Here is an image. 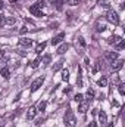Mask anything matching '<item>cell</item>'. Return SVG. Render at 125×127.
Wrapping results in <instances>:
<instances>
[{"label":"cell","mask_w":125,"mask_h":127,"mask_svg":"<svg viewBox=\"0 0 125 127\" xmlns=\"http://www.w3.org/2000/svg\"><path fill=\"white\" fill-rule=\"evenodd\" d=\"M63 121H65V126L66 127H75L77 124V120H75V115L72 112V109H68L65 117H63Z\"/></svg>","instance_id":"1"},{"label":"cell","mask_w":125,"mask_h":127,"mask_svg":"<svg viewBox=\"0 0 125 127\" xmlns=\"http://www.w3.org/2000/svg\"><path fill=\"white\" fill-rule=\"evenodd\" d=\"M106 19L110 22V24H113V25H119V15L115 12V10H107V13H106Z\"/></svg>","instance_id":"2"},{"label":"cell","mask_w":125,"mask_h":127,"mask_svg":"<svg viewBox=\"0 0 125 127\" xmlns=\"http://www.w3.org/2000/svg\"><path fill=\"white\" fill-rule=\"evenodd\" d=\"M43 83H44V77H38V78H35L34 81L31 83V92H37L41 86H43Z\"/></svg>","instance_id":"3"},{"label":"cell","mask_w":125,"mask_h":127,"mask_svg":"<svg viewBox=\"0 0 125 127\" xmlns=\"http://www.w3.org/2000/svg\"><path fill=\"white\" fill-rule=\"evenodd\" d=\"M88 105H90V102H87L85 99H83L80 103H78V111L81 112V114H84V112H87V109H88Z\"/></svg>","instance_id":"4"},{"label":"cell","mask_w":125,"mask_h":127,"mask_svg":"<svg viewBox=\"0 0 125 127\" xmlns=\"http://www.w3.org/2000/svg\"><path fill=\"white\" fill-rule=\"evenodd\" d=\"M124 59H116V61H113L112 62V69L113 71H119V69H122L124 68Z\"/></svg>","instance_id":"5"},{"label":"cell","mask_w":125,"mask_h":127,"mask_svg":"<svg viewBox=\"0 0 125 127\" xmlns=\"http://www.w3.org/2000/svg\"><path fill=\"white\" fill-rule=\"evenodd\" d=\"M104 58H106V61H107V62L112 64L113 61H116V59H118V52H106Z\"/></svg>","instance_id":"6"},{"label":"cell","mask_w":125,"mask_h":127,"mask_svg":"<svg viewBox=\"0 0 125 127\" xmlns=\"http://www.w3.org/2000/svg\"><path fill=\"white\" fill-rule=\"evenodd\" d=\"M63 38H65V32H59L58 35H55V37L52 38V41H50V43H52L53 46H56V44H59V43L62 41Z\"/></svg>","instance_id":"7"},{"label":"cell","mask_w":125,"mask_h":127,"mask_svg":"<svg viewBox=\"0 0 125 127\" xmlns=\"http://www.w3.org/2000/svg\"><path fill=\"white\" fill-rule=\"evenodd\" d=\"M30 12H31L32 15H35V16H44V15H43V12H41L35 4H31V6H30Z\"/></svg>","instance_id":"8"},{"label":"cell","mask_w":125,"mask_h":127,"mask_svg":"<svg viewBox=\"0 0 125 127\" xmlns=\"http://www.w3.org/2000/svg\"><path fill=\"white\" fill-rule=\"evenodd\" d=\"M19 44L24 46V47H30L32 44V40L31 38H27V37H22V38H19Z\"/></svg>","instance_id":"9"},{"label":"cell","mask_w":125,"mask_h":127,"mask_svg":"<svg viewBox=\"0 0 125 127\" xmlns=\"http://www.w3.org/2000/svg\"><path fill=\"white\" fill-rule=\"evenodd\" d=\"M35 112H37V108L35 106H30L28 111H27V120H32L35 117Z\"/></svg>","instance_id":"10"},{"label":"cell","mask_w":125,"mask_h":127,"mask_svg":"<svg viewBox=\"0 0 125 127\" xmlns=\"http://www.w3.org/2000/svg\"><path fill=\"white\" fill-rule=\"evenodd\" d=\"M121 38H122L121 35H112V37H109V38H107V43H109V44H113V46H115V44H116V43H118V41H119Z\"/></svg>","instance_id":"11"},{"label":"cell","mask_w":125,"mask_h":127,"mask_svg":"<svg viewBox=\"0 0 125 127\" xmlns=\"http://www.w3.org/2000/svg\"><path fill=\"white\" fill-rule=\"evenodd\" d=\"M99 121L102 123V126H104V124L107 123V115H106L103 111H100V112H99Z\"/></svg>","instance_id":"12"},{"label":"cell","mask_w":125,"mask_h":127,"mask_svg":"<svg viewBox=\"0 0 125 127\" xmlns=\"http://www.w3.org/2000/svg\"><path fill=\"white\" fill-rule=\"evenodd\" d=\"M68 49H69V44H68V43H62V44L58 47V53H59V55H63Z\"/></svg>","instance_id":"13"},{"label":"cell","mask_w":125,"mask_h":127,"mask_svg":"<svg viewBox=\"0 0 125 127\" xmlns=\"http://www.w3.org/2000/svg\"><path fill=\"white\" fill-rule=\"evenodd\" d=\"M63 1L65 0H49V3L50 4H56V7H58V10H62V4H63Z\"/></svg>","instance_id":"14"},{"label":"cell","mask_w":125,"mask_h":127,"mask_svg":"<svg viewBox=\"0 0 125 127\" xmlns=\"http://www.w3.org/2000/svg\"><path fill=\"white\" fill-rule=\"evenodd\" d=\"M94 95H96V93H94L93 89H88L87 93H85V100H87V102H91V100L94 99Z\"/></svg>","instance_id":"15"},{"label":"cell","mask_w":125,"mask_h":127,"mask_svg":"<svg viewBox=\"0 0 125 127\" xmlns=\"http://www.w3.org/2000/svg\"><path fill=\"white\" fill-rule=\"evenodd\" d=\"M46 46H47V43H46V41H43V43H38V44L35 46V52L40 55V53H41V52L46 49Z\"/></svg>","instance_id":"16"},{"label":"cell","mask_w":125,"mask_h":127,"mask_svg":"<svg viewBox=\"0 0 125 127\" xmlns=\"http://www.w3.org/2000/svg\"><path fill=\"white\" fill-rule=\"evenodd\" d=\"M0 75H1L3 78H9V77H10V71H9V68H1V69H0Z\"/></svg>","instance_id":"17"},{"label":"cell","mask_w":125,"mask_h":127,"mask_svg":"<svg viewBox=\"0 0 125 127\" xmlns=\"http://www.w3.org/2000/svg\"><path fill=\"white\" fill-rule=\"evenodd\" d=\"M97 84H99L100 87H106V86H107V78H106V77H102V78L97 81Z\"/></svg>","instance_id":"18"},{"label":"cell","mask_w":125,"mask_h":127,"mask_svg":"<svg viewBox=\"0 0 125 127\" xmlns=\"http://www.w3.org/2000/svg\"><path fill=\"white\" fill-rule=\"evenodd\" d=\"M115 47H116L118 50H121V49H124V47H125V40H124V38H121V40H119V41H118V43L115 44Z\"/></svg>","instance_id":"19"},{"label":"cell","mask_w":125,"mask_h":127,"mask_svg":"<svg viewBox=\"0 0 125 127\" xmlns=\"http://www.w3.org/2000/svg\"><path fill=\"white\" fill-rule=\"evenodd\" d=\"M40 62H41V58L38 56V58H35V59H34L31 64H30V65H31V68H37V66L40 65Z\"/></svg>","instance_id":"20"},{"label":"cell","mask_w":125,"mask_h":127,"mask_svg":"<svg viewBox=\"0 0 125 127\" xmlns=\"http://www.w3.org/2000/svg\"><path fill=\"white\" fill-rule=\"evenodd\" d=\"M77 83H78V87L83 86V80H81V68L78 66V77H77Z\"/></svg>","instance_id":"21"},{"label":"cell","mask_w":125,"mask_h":127,"mask_svg":"<svg viewBox=\"0 0 125 127\" xmlns=\"http://www.w3.org/2000/svg\"><path fill=\"white\" fill-rule=\"evenodd\" d=\"M46 106H47V102H46V100H41V102H40V105H38V111H40V112H43V111L46 109Z\"/></svg>","instance_id":"22"},{"label":"cell","mask_w":125,"mask_h":127,"mask_svg":"<svg viewBox=\"0 0 125 127\" xmlns=\"http://www.w3.org/2000/svg\"><path fill=\"white\" fill-rule=\"evenodd\" d=\"M62 80L63 81H68L69 80V71L68 69H63L62 71Z\"/></svg>","instance_id":"23"},{"label":"cell","mask_w":125,"mask_h":127,"mask_svg":"<svg viewBox=\"0 0 125 127\" xmlns=\"http://www.w3.org/2000/svg\"><path fill=\"white\" fill-rule=\"evenodd\" d=\"M35 6H37L38 9H41V7H44V6H47V4H46L44 0H37V1H35Z\"/></svg>","instance_id":"24"},{"label":"cell","mask_w":125,"mask_h":127,"mask_svg":"<svg viewBox=\"0 0 125 127\" xmlns=\"http://www.w3.org/2000/svg\"><path fill=\"white\" fill-rule=\"evenodd\" d=\"M62 66H63V62L62 61H59V62H56L55 65H53V71H59Z\"/></svg>","instance_id":"25"},{"label":"cell","mask_w":125,"mask_h":127,"mask_svg":"<svg viewBox=\"0 0 125 127\" xmlns=\"http://www.w3.org/2000/svg\"><path fill=\"white\" fill-rule=\"evenodd\" d=\"M16 22V19L13 18V16H6V24H10V25H13Z\"/></svg>","instance_id":"26"},{"label":"cell","mask_w":125,"mask_h":127,"mask_svg":"<svg viewBox=\"0 0 125 127\" xmlns=\"http://www.w3.org/2000/svg\"><path fill=\"white\" fill-rule=\"evenodd\" d=\"M99 4L102 6V7H109L110 4H109V0H99Z\"/></svg>","instance_id":"27"},{"label":"cell","mask_w":125,"mask_h":127,"mask_svg":"<svg viewBox=\"0 0 125 127\" xmlns=\"http://www.w3.org/2000/svg\"><path fill=\"white\" fill-rule=\"evenodd\" d=\"M6 25V15H0V27H4Z\"/></svg>","instance_id":"28"},{"label":"cell","mask_w":125,"mask_h":127,"mask_svg":"<svg viewBox=\"0 0 125 127\" xmlns=\"http://www.w3.org/2000/svg\"><path fill=\"white\" fill-rule=\"evenodd\" d=\"M74 99H75V102H77V103H80V102L84 99V96L81 95V93H78V95H75V97H74Z\"/></svg>","instance_id":"29"},{"label":"cell","mask_w":125,"mask_h":127,"mask_svg":"<svg viewBox=\"0 0 125 127\" xmlns=\"http://www.w3.org/2000/svg\"><path fill=\"white\" fill-rule=\"evenodd\" d=\"M118 90H119V93H121V95H122V96L125 95V86H124V84H122V83H121V84L118 86Z\"/></svg>","instance_id":"30"},{"label":"cell","mask_w":125,"mask_h":127,"mask_svg":"<svg viewBox=\"0 0 125 127\" xmlns=\"http://www.w3.org/2000/svg\"><path fill=\"white\" fill-rule=\"evenodd\" d=\"M50 59H52V58H50V55H46L41 61H43V64H44V65H47V64L50 62Z\"/></svg>","instance_id":"31"},{"label":"cell","mask_w":125,"mask_h":127,"mask_svg":"<svg viewBox=\"0 0 125 127\" xmlns=\"http://www.w3.org/2000/svg\"><path fill=\"white\" fill-rule=\"evenodd\" d=\"M80 3V0H68V4H71V6H77Z\"/></svg>","instance_id":"32"},{"label":"cell","mask_w":125,"mask_h":127,"mask_svg":"<svg viewBox=\"0 0 125 127\" xmlns=\"http://www.w3.org/2000/svg\"><path fill=\"white\" fill-rule=\"evenodd\" d=\"M78 41H80V44H81L83 47H85V40H84V37H78Z\"/></svg>","instance_id":"33"},{"label":"cell","mask_w":125,"mask_h":127,"mask_svg":"<svg viewBox=\"0 0 125 127\" xmlns=\"http://www.w3.org/2000/svg\"><path fill=\"white\" fill-rule=\"evenodd\" d=\"M99 69H100V64L96 62V65H94V68H93V72H97Z\"/></svg>","instance_id":"34"},{"label":"cell","mask_w":125,"mask_h":127,"mask_svg":"<svg viewBox=\"0 0 125 127\" xmlns=\"http://www.w3.org/2000/svg\"><path fill=\"white\" fill-rule=\"evenodd\" d=\"M27 31H28V28H27V27H22V28L19 30V32H21V34H25Z\"/></svg>","instance_id":"35"},{"label":"cell","mask_w":125,"mask_h":127,"mask_svg":"<svg viewBox=\"0 0 125 127\" xmlns=\"http://www.w3.org/2000/svg\"><path fill=\"white\" fill-rule=\"evenodd\" d=\"M88 127H97V123H96V121H91V123L88 124Z\"/></svg>","instance_id":"36"},{"label":"cell","mask_w":125,"mask_h":127,"mask_svg":"<svg viewBox=\"0 0 125 127\" xmlns=\"http://www.w3.org/2000/svg\"><path fill=\"white\" fill-rule=\"evenodd\" d=\"M3 58H4V52L0 50V61H3Z\"/></svg>","instance_id":"37"},{"label":"cell","mask_w":125,"mask_h":127,"mask_svg":"<svg viewBox=\"0 0 125 127\" xmlns=\"http://www.w3.org/2000/svg\"><path fill=\"white\" fill-rule=\"evenodd\" d=\"M112 105H113V106H119V103H118L116 100H112Z\"/></svg>","instance_id":"38"},{"label":"cell","mask_w":125,"mask_h":127,"mask_svg":"<svg viewBox=\"0 0 125 127\" xmlns=\"http://www.w3.org/2000/svg\"><path fill=\"white\" fill-rule=\"evenodd\" d=\"M3 7H4V3H3V1H1V0H0V10H1V9H3Z\"/></svg>","instance_id":"39"},{"label":"cell","mask_w":125,"mask_h":127,"mask_svg":"<svg viewBox=\"0 0 125 127\" xmlns=\"http://www.w3.org/2000/svg\"><path fill=\"white\" fill-rule=\"evenodd\" d=\"M4 126V123H3V118H0V127H3Z\"/></svg>","instance_id":"40"},{"label":"cell","mask_w":125,"mask_h":127,"mask_svg":"<svg viewBox=\"0 0 125 127\" xmlns=\"http://www.w3.org/2000/svg\"><path fill=\"white\" fill-rule=\"evenodd\" d=\"M113 126H115V123H110V124H109L107 127H113Z\"/></svg>","instance_id":"41"},{"label":"cell","mask_w":125,"mask_h":127,"mask_svg":"<svg viewBox=\"0 0 125 127\" xmlns=\"http://www.w3.org/2000/svg\"><path fill=\"white\" fill-rule=\"evenodd\" d=\"M9 1H10V3H16L18 0H9Z\"/></svg>","instance_id":"42"}]
</instances>
